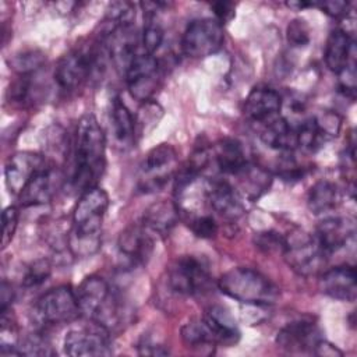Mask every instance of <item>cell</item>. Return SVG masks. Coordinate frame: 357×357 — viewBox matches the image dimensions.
Instances as JSON below:
<instances>
[{
	"mask_svg": "<svg viewBox=\"0 0 357 357\" xmlns=\"http://www.w3.org/2000/svg\"><path fill=\"white\" fill-rule=\"evenodd\" d=\"M13 298H14V291H13L11 286H10L6 280H3L1 287H0V304H1L0 311H1V312L8 310V307H10L11 301H13Z\"/></svg>",
	"mask_w": 357,
	"mask_h": 357,
	"instance_id": "obj_42",
	"label": "cell"
},
{
	"mask_svg": "<svg viewBox=\"0 0 357 357\" xmlns=\"http://www.w3.org/2000/svg\"><path fill=\"white\" fill-rule=\"evenodd\" d=\"M71 155V187L79 192L95 187L106 167V139L93 114H85L78 120Z\"/></svg>",
	"mask_w": 357,
	"mask_h": 357,
	"instance_id": "obj_1",
	"label": "cell"
},
{
	"mask_svg": "<svg viewBox=\"0 0 357 357\" xmlns=\"http://www.w3.org/2000/svg\"><path fill=\"white\" fill-rule=\"evenodd\" d=\"M282 96L269 86H255L244 102V116L254 123H268L279 116Z\"/></svg>",
	"mask_w": 357,
	"mask_h": 357,
	"instance_id": "obj_19",
	"label": "cell"
},
{
	"mask_svg": "<svg viewBox=\"0 0 357 357\" xmlns=\"http://www.w3.org/2000/svg\"><path fill=\"white\" fill-rule=\"evenodd\" d=\"M64 353L71 357L110 356L113 353L110 331L93 321L71 329L64 337Z\"/></svg>",
	"mask_w": 357,
	"mask_h": 357,
	"instance_id": "obj_11",
	"label": "cell"
},
{
	"mask_svg": "<svg viewBox=\"0 0 357 357\" xmlns=\"http://www.w3.org/2000/svg\"><path fill=\"white\" fill-rule=\"evenodd\" d=\"M112 128L113 135L121 148H130L135 142V119L124 102L119 98L113 100L112 105Z\"/></svg>",
	"mask_w": 357,
	"mask_h": 357,
	"instance_id": "obj_26",
	"label": "cell"
},
{
	"mask_svg": "<svg viewBox=\"0 0 357 357\" xmlns=\"http://www.w3.org/2000/svg\"><path fill=\"white\" fill-rule=\"evenodd\" d=\"M261 141L280 152H293L297 148L296 127L284 117L276 116L275 119L265 123V127L261 132Z\"/></svg>",
	"mask_w": 357,
	"mask_h": 357,
	"instance_id": "obj_24",
	"label": "cell"
},
{
	"mask_svg": "<svg viewBox=\"0 0 357 357\" xmlns=\"http://www.w3.org/2000/svg\"><path fill=\"white\" fill-rule=\"evenodd\" d=\"M49 165L45 156L31 151H20L10 155L4 167L8 191L14 195H20L26 184Z\"/></svg>",
	"mask_w": 357,
	"mask_h": 357,
	"instance_id": "obj_13",
	"label": "cell"
},
{
	"mask_svg": "<svg viewBox=\"0 0 357 357\" xmlns=\"http://www.w3.org/2000/svg\"><path fill=\"white\" fill-rule=\"evenodd\" d=\"M212 160L219 172L237 176L247 165V155L243 144L236 138H222L212 146Z\"/></svg>",
	"mask_w": 357,
	"mask_h": 357,
	"instance_id": "obj_20",
	"label": "cell"
},
{
	"mask_svg": "<svg viewBox=\"0 0 357 357\" xmlns=\"http://www.w3.org/2000/svg\"><path fill=\"white\" fill-rule=\"evenodd\" d=\"M75 294L81 314L106 329L112 331L126 321L127 314L121 298L103 278L96 275L85 278L77 287Z\"/></svg>",
	"mask_w": 357,
	"mask_h": 357,
	"instance_id": "obj_3",
	"label": "cell"
},
{
	"mask_svg": "<svg viewBox=\"0 0 357 357\" xmlns=\"http://www.w3.org/2000/svg\"><path fill=\"white\" fill-rule=\"evenodd\" d=\"M339 201L337 187L329 180L317 181L308 191L307 205L314 215L332 211Z\"/></svg>",
	"mask_w": 357,
	"mask_h": 357,
	"instance_id": "obj_28",
	"label": "cell"
},
{
	"mask_svg": "<svg viewBox=\"0 0 357 357\" xmlns=\"http://www.w3.org/2000/svg\"><path fill=\"white\" fill-rule=\"evenodd\" d=\"M218 287L227 297L248 305H272L278 301L280 290L261 272L237 266L225 272L219 280Z\"/></svg>",
	"mask_w": 357,
	"mask_h": 357,
	"instance_id": "obj_4",
	"label": "cell"
},
{
	"mask_svg": "<svg viewBox=\"0 0 357 357\" xmlns=\"http://www.w3.org/2000/svg\"><path fill=\"white\" fill-rule=\"evenodd\" d=\"M296 138H297V146L307 149V151H315L318 149L322 142H325L328 138L321 130L317 117L311 116L300 121L298 126H296Z\"/></svg>",
	"mask_w": 357,
	"mask_h": 357,
	"instance_id": "obj_30",
	"label": "cell"
},
{
	"mask_svg": "<svg viewBox=\"0 0 357 357\" xmlns=\"http://www.w3.org/2000/svg\"><path fill=\"white\" fill-rule=\"evenodd\" d=\"M356 236V223L351 218L332 216L324 219L315 231V240L321 250L329 257L340 248L349 245Z\"/></svg>",
	"mask_w": 357,
	"mask_h": 357,
	"instance_id": "obj_15",
	"label": "cell"
},
{
	"mask_svg": "<svg viewBox=\"0 0 357 357\" xmlns=\"http://www.w3.org/2000/svg\"><path fill=\"white\" fill-rule=\"evenodd\" d=\"M162 107L152 100L144 102V106L139 109V113L134 116L135 119V132L137 134H145L148 130H151L155 124H158L159 119L162 117Z\"/></svg>",
	"mask_w": 357,
	"mask_h": 357,
	"instance_id": "obj_33",
	"label": "cell"
},
{
	"mask_svg": "<svg viewBox=\"0 0 357 357\" xmlns=\"http://www.w3.org/2000/svg\"><path fill=\"white\" fill-rule=\"evenodd\" d=\"M117 248L121 257L132 266L146 265L153 252V238L149 230L142 225H131L124 229L117 240Z\"/></svg>",
	"mask_w": 357,
	"mask_h": 357,
	"instance_id": "obj_16",
	"label": "cell"
},
{
	"mask_svg": "<svg viewBox=\"0 0 357 357\" xmlns=\"http://www.w3.org/2000/svg\"><path fill=\"white\" fill-rule=\"evenodd\" d=\"M204 318L212 329L218 344L231 346L240 339V331L236 321L225 307L212 305Z\"/></svg>",
	"mask_w": 357,
	"mask_h": 357,
	"instance_id": "obj_25",
	"label": "cell"
},
{
	"mask_svg": "<svg viewBox=\"0 0 357 357\" xmlns=\"http://www.w3.org/2000/svg\"><path fill=\"white\" fill-rule=\"evenodd\" d=\"M353 50L354 42L351 36L343 29H333L329 33L325 46V63L328 68L336 74L342 73L354 61Z\"/></svg>",
	"mask_w": 357,
	"mask_h": 357,
	"instance_id": "obj_21",
	"label": "cell"
},
{
	"mask_svg": "<svg viewBox=\"0 0 357 357\" xmlns=\"http://www.w3.org/2000/svg\"><path fill=\"white\" fill-rule=\"evenodd\" d=\"M50 272H52V266L47 259H36L28 266L22 279V284L25 287L40 286L43 282L47 280V278L50 276Z\"/></svg>",
	"mask_w": 357,
	"mask_h": 357,
	"instance_id": "obj_36",
	"label": "cell"
},
{
	"mask_svg": "<svg viewBox=\"0 0 357 357\" xmlns=\"http://www.w3.org/2000/svg\"><path fill=\"white\" fill-rule=\"evenodd\" d=\"M1 223H3L1 248H6L11 243L18 226V209L15 206H7L1 213Z\"/></svg>",
	"mask_w": 357,
	"mask_h": 357,
	"instance_id": "obj_38",
	"label": "cell"
},
{
	"mask_svg": "<svg viewBox=\"0 0 357 357\" xmlns=\"http://www.w3.org/2000/svg\"><path fill=\"white\" fill-rule=\"evenodd\" d=\"M176 163L177 152L170 144H160L152 148L141 165L138 190L153 192L163 188L176 173Z\"/></svg>",
	"mask_w": 357,
	"mask_h": 357,
	"instance_id": "obj_10",
	"label": "cell"
},
{
	"mask_svg": "<svg viewBox=\"0 0 357 357\" xmlns=\"http://www.w3.org/2000/svg\"><path fill=\"white\" fill-rule=\"evenodd\" d=\"M180 219V211L176 202L167 199H159L151 204L142 215V225L149 230L160 236H166L177 225Z\"/></svg>",
	"mask_w": 357,
	"mask_h": 357,
	"instance_id": "obj_22",
	"label": "cell"
},
{
	"mask_svg": "<svg viewBox=\"0 0 357 357\" xmlns=\"http://www.w3.org/2000/svg\"><path fill=\"white\" fill-rule=\"evenodd\" d=\"M206 201L211 208L225 219L234 220L245 212V206L238 191L223 180H215L208 184Z\"/></svg>",
	"mask_w": 357,
	"mask_h": 357,
	"instance_id": "obj_18",
	"label": "cell"
},
{
	"mask_svg": "<svg viewBox=\"0 0 357 357\" xmlns=\"http://www.w3.org/2000/svg\"><path fill=\"white\" fill-rule=\"evenodd\" d=\"M211 7L213 10L215 20H218L222 25L229 22L236 14V4L231 1H215Z\"/></svg>",
	"mask_w": 357,
	"mask_h": 357,
	"instance_id": "obj_39",
	"label": "cell"
},
{
	"mask_svg": "<svg viewBox=\"0 0 357 357\" xmlns=\"http://www.w3.org/2000/svg\"><path fill=\"white\" fill-rule=\"evenodd\" d=\"M20 356H50L49 342L40 333H31L17 344Z\"/></svg>",
	"mask_w": 357,
	"mask_h": 357,
	"instance_id": "obj_34",
	"label": "cell"
},
{
	"mask_svg": "<svg viewBox=\"0 0 357 357\" xmlns=\"http://www.w3.org/2000/svg\"><path fill=\"white\" fill-rule=\"evenodd\" d=\"M254 244L259 251H262L265 254L283 252L284 236H282L280 233H278L275 230H264V231L255 233Z\"/></svg>",
	"mask_w": 357,
	"mask_h": 357,
	"instance_id": "obj_35",
	"label": "cell"
},
{
	"mask_svg": "<svg viewBox=\"0 0 357 357\" xmlns=\"http://www.w3.org/2000/svg\"><path fill=\"white\" fill-rule=\"evenodd\" d=\"M56 173L52 165L40 170L18 195L22 206H35L47 204L56 190Z\"/></svg>",
	"mask_w": 357,
	"mask_h": 357,
	"instance_id": "obj_23",
	"label": "cell"
},
{
	"mask_svg": "<svg viewBox=\"0 0 357 357\" xmlns=\"http://www.w3.org/2000/svg\"><path fill=\"white\" fill-rule=\"evenodd\" d=\"M185 223L191 231L201 238H212L218 233V223L212 215L206 213H185Z\"/></svg>",
	"mask_w": 357,
	"mask_h": 357,
	"instance_id": "obj_32",
	"label": "cell"
},
{
	"mask_svg": "<svg viewBox=\"0 0 357 357\" xmlns=\"http://www.w3.org/2000/svg\"><path fill=\"white\" fill-rule=\"evenodd\" d=\"M181 339L188 349L204 353L205 349L212 350L218 342L205 318H192L181 326Z\"/></svg>",
	"mask_w": 357,
	"mask_h": 357,
	"instance_id": "obj_27",
	"label": "cell"
},
{
	"mask_svg": "<svg viewBox=\"0 0 357 357\" xmlns=\"http://www.w3.org/2000/svg\"><path fill=\"white\" fill-rule=\"evenodd\" d=\"M167 284L180 296L204 294L211 286L208 264L194 255L176 258L167 268Z\"/></svg>",
	"mask_w": 357,
	"mask_h": 357,
	"instance_id": "obj_5",
	"label": "cell"
},
{
	"mask_svg": "<svg viewBox=\"0 0 357 357\" xmlns=\"http://www.w3.org/2000/svg\"><path fill=\"white\" fill-rule=\"evenodd\" d=\"M33 310L38 321L45 325L70 324L82 315L75 290L70 286L50 289L38 298Z\"/></svg>",
	"mask_w": 357,
	"mask_h": 357,
	"instance_id": "obj_6",
	"label": "cell"
},
{
	"mask_svg": "<svg viewBox=\"0 0 357 357\" xmlns=\"http://www.w3.org/2000/svg\"><path fill=\"white\" fill-rule=\"evenodd\" d=\"M109 206L107 192L95 185L81 192L71 218L67 234V248L77 258L93 255L100 247V233Z\"/></svg>",
	"mask_w": 357,
	"mask_h": 357,
	"instance_id": "obj_2",
	"label": "cell"
},
{
	"mask_svg": "<svg viewBox=\"0 0 357 357\" xmlns=\"http://www.w3.org/2000/svg\"><path fill=\"white\" fill-rule=\"evenodd\" d=\"M315 6L319 7L325 14H328L332 18H342V17H346L349 13L347 1H322V3H317Z\"/></svg>",
	"mask_w": 357,
	"mask_h": 357,
	"instance_id": "obj_40",
	"label": "cell"
},
{
	"mask_svg": "<svg viewBox=\"0 0 357 357\" xmlns=\"http://www.w3.org/2000/svg\"><path fill=\"white\" fill-rule=\"evenodd\" d=\"M314 354L335 357V356H342L343 353H342L339 349H336L333 344H331V343H328L326 340L321 339V340L318 342V344H317L315 350H314Z\"/></svg>",
	"mask_w": 357,
	"mask_h": 357,
	"instance_id": "obj_43",
	"label": "cell"
},
{
	"mask_svg": "<svg viewBox=\"0 0 357 357\" xmlns=\"http://www.w3.org/2000/svg\"><path fill=\"white\" fill-rule=\"evenodd\" d=\"M138 354L141 356H167L169 350L159 343H155L152 340H141L137 346Z\"/></svg>",
	"mask_w": 357,
	"mask_h": 357,
	"instance_id": "obj_41",
	"label": "cell"
},
{
	"mask_svg": "<svg viewBox=\"0 0 357 357\" xmlns=\"http://www.w3.org/2000/svg\"><path fill=\"white\" fill-rule=\"evenodd\" d=\"M319 289L331 298L353 303L357 296L354 266L342 265L324 272L319 279Z\"/></svg>",
	"mask_w": 357,
	"mask_h": 357,
	"instance_id": "obj_17",
	"label": "cell"
},
{
	"mask_svg": "<svg viewBox=\"0 0 357 357\" xmlns=\"http://www.w3.org/2000/svg\"><path fill=\"white\" fill-rule=\"evenodd\" d=\"M237 176L241 178L245 197L251 201L259 198L265 191H268L272 183V176L268 170L251 165L250 162Z\"/></svg>",
	"mask_w": 357,
	"mask_h": 357,
	"instance_id": "obj_29",
	"label": "cell"
},
{
	"mask_svg": "<svg viewBox=\"0 0 357 357\" xmlns=\"http://www.w3.org/2000/svg\"><path fill=\"white\" fill-rule=\"evenodd\" d=\"M100 52L95 47H77L64 54L54 70V81L63 91L79 88L96 70Z\"/></svg>",
	"mask_w": 357,
	"mask_h": 357,
	"instance_id": "obj_8",
	"label": "cell"
},
{
	"mask_svg": "<svg viewBox=\"0 0 357 357\" xmlns=\"http://www.w3.org/2000/svg\"><path fill=\"white\" fill-rule=\"evenodd\" d=\"M287 42L293 46H304L310 42V28L301 18H294L286 28Z\"/></svg>",
	"mask_w": 357,
	"mask_h": 357,
	"instance_id": "obj_37",
	"label": "cell"
},
{
	"mask_svg": "<svg viewBox=\"0 0 357 357\" xmlns=\"http://www.w3.org/2000/svg\"><path fill=\"white\" fill-rule=\"evenodd\" d=\"M126 82L130 95L139 100H151L159 81V61L153 54L145 53L142 49L132 57L124 70Z\"/></svg>",
	"mask_w": 357,
	"mask_h": 357,
	"instance_id": "obj_12",
	"label": "cell"
},
{
	"mask_svg": "<svg viewBox=\"0 0 357 357\" xmlns=\"http://www.w3.org/2000/svg\"><path fill=\"white\" fill-rule=\"evenodd\" d=\"M282 254L289 266L304 276L317 273L328 258L315 237L303 230H294L290 231L289 236H284V248Z\"/></svg>",
	"mask_w": 357,
	"mask_h": 357,
	"instance_id": "obj_7",
	"label": "cell"
},
{
	"mask_svg": "<svg viewBox=\"0 0 357 357\" xmlns=\"http://www.w3.org/2000/svg\"><path fill=\"white\" fill-rule=\"evenodd\" d=\"M223 25L215 18L191 21L181 38V50L185 56L202 59L216 53L223 43Z\"/></svg>",
	"mask_w": 357,
	"mask_h": 357,
	"instance_id": "obj_9",
	"label": "cell"
},
{
	"mask_svg": "<svg viewBox=\"0 0 357 357\" xmlns=\"http://www.w3.org/2000/svg\"><path fill=\"white\" fill-rule=\"evenodd\" d=\"M324 339L317 324L298 319L283 326L276 335V344L289 353H314L318 342Z\"/></svg>",
	"mask_w": 357,
	"mask_h": 357,
	"instance_id": "obj_14",
	"label": "cell"
},
{
	"mask_svg": "<svg viewBox=\"0 0 357 357\" xmlns=\"http://www.w3.org/2000/svg\"><path fill=\"white\" fill-rule=\"evenodd\" d=\"M45 54L38 49H26L15 53L10 60V67L20 75H32L45 64Z\"/></svg>",
	"mask_w": 357,
	"mask_h": 357,
	"instance_id": "obj_31",
	"label": "cell"
}]
</instances>
